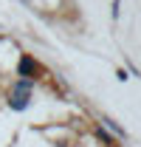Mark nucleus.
<instances>
[{
    "label": "nucleus",
    "instance_id": "nucleus-1",
    "mask_svg": "<svg viewBox=\"0 0 141 147\" xmlns=\"http://www.w3.org/2000/svg\"><path fill=\"white\" fill-rule=\"evenodd\" d=\"M28 88H31V79H20L17 82V91L11 96V108L14 110H23L28 105Z\"/></svg>",
    "mask_w": 141,
    "mask_h": 147
},
{
    "label": "nucleus",
    "instance_id": "nucleus-2",
    "mask_svg": "<svg viewBox=\"0 0 141 147\" xmlns=\"http://www.w3.org/2000/svg\"><path fill=\"white\" fill-rule=\"evenodd\" d=\"M34 71V62H31V57H23V62H20V74H28Z\"/></svg>",
    "mask_w": 141,
    "mask_h": 147
}]
</instances>
